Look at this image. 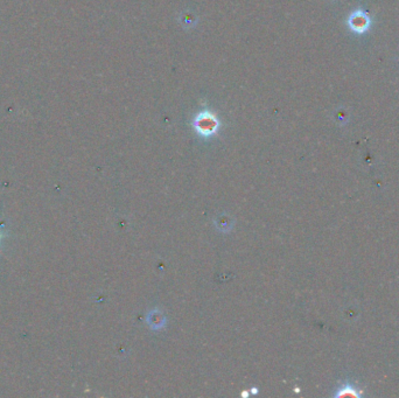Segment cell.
<instances>
[{
	"instance_id": "obj_3",
	"label": "cell",
	"mask_w": 399,
	"mask_h": 398,
	"mask_svg": "<svg viewBox=\"0 0 399 398\" xmlns=\"http://www.w3.org/2000/svg\"><path fill=\"white\" fill-rule=\"evenodd\" d=\"M363 393L359 389H357L351 383H345L341 388H339L338 393L335 394V397H343V396H350V397H361Z\"/></svg>"
},
{
	"instance_id": "obj_5",
	"label": "cell",
	"mask_w": 399,
	"mask_h": 398,
	"mask_svg": "<svg viewBox=\"0 0 399 398\" xmlns=\"http://www.w3.org/2000/svg\"><path fill=\"white\" fill-rule=\"evenodd\" d=\"M0 237H1V234H0Z\"/></svg>"
},
{
	"instance_id": "obj_4",
	"label": "cell",
	"mask_w": 399,
	"mask_h": 398,
	"mask_svg": "<svg viewBox=\"0 0 399 398\" xmlns=\"http://www.w3.org/2000/svg\"><path fill=\"white\" fill-rule=\"evenodd\" d=\"M147 322L153 329H160L165 326V316L158 311H153L147 316Z\"/></svg>"
},
{
	"instance_id": "obj_1",
	"label": "cell",
	"mask_w": 399,
	"mask_h": 398,
	"mask_svg": "<svg viewBox=\"0 0 399 398\" xmlns=\"http://www.w3.org/2000/svg\"><path fill=\"white\" fill-rule=\"evenodd\" d=\"M194 127L199 135L203 137H210L217 132L220 127V122L214 113L204 111L198 115L194 120Z\"/></svg>"
},
{
	"instance_id": "obj_2",
	"label": "cell",
	"mask_w": 399,
	"mask_h": 398,
	"mask_svg": "<svg viewBox=\"0 0 399 398\" xmlns=\"http://www.w3.org/2000/svg\"><path fill=\"white\" fill-rule=\"evenodd\" d=\"M348 25L352 32L362 34L367 32L369 27H370L371 20L367 12L357 9V11H354L350 14V17L348 19Z\"/></svg>"
}]
</instances>
